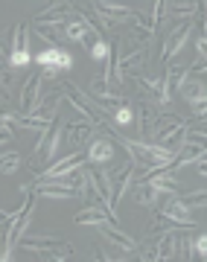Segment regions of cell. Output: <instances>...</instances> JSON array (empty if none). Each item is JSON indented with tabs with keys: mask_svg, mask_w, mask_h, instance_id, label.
Listing matches in <instances>:
<instances>
[{
	"mask_svg": "<svg viewBox=\"0 0 207 262\" xmlns=\"http://www.w3.org/2000/svg\"><path fill=\"white\" fill-rule=\"evenodd\" d=\"M61 134H65V122L58 120V114H56V117L47 122V128L38 131V140H35L32 155H35V158H38V155H44V160L53 163V160H56L58 146H61Z\"/></svg>",
	"mask_w": 207,
	"mask_h": 262,
	"instance_id": "6da1fadb",
	"label": "cell"
},
{
	"mask_svg": "<svg viewBox=\"0 0 207 262\" xmlns=\"http://www.w3.org/2000/svg\"><path fill=\"white\" fill-rule=\"evenodd\" d=\"M35 198H76L79 195V175L73 181L67 178H41L38 184H32Z\"/></svg>",
	"mask_w": 207,
	"mask_h": 262,
	"instance_id": "7a4b0ae2",
	"label": "cell"
},
{
	"mask_svg": "<svg viewBox=\"0 0 207 262\" xmlns=\"http://www.w3.org/2000/svg\"><path fill=\"white\" fill-rule=\"evenodd\" d=\"M160 105L155 102H140L137 105V114H134V122H137V128H140V140H149L155 128H158L160 122Z\"/></svg>",
	"mask_w": 207,
	"mask_h": 262,
	"instance_id": "3957f363",
	"label": "cell"
},
{
	"mask_svg": "<svg viewBox=\"0 0 207 262\" xmlns=\"http://www.w3.org/2000/svg\"><path fill=\"white\" fill-rule=\"evenodd\" d=\"M41 84H44L41 70H32V73L27 76L24 88H20V96H18L20 114H32V108H35V102H38V96H41Z\"/></svg>",
	"mask_w": 207,
	"mask_h": 262,
	"instance_id": "277c9868",
	"label": "cell"
},
{
	"mask_svg": "<svg viewBox=\"0 0 207 262\" xmlns=\"http://www.w3.org/2000/svg\"><path fill=\"white\" fill-rule=\"evenodd\" d=\"M146 58V47H134V50H126V53H117V79H132V73H137Z\"/></svg>",
	"mask_w": 207,
	"mask_h": 262,
	"instance_id": "5b68a950",
	"label": "cell"
},
{
	"mask_svg": "<svg viewBox=\"0 0 207 262\" xmlns=\"http://www.w3.org/2000/svg\"><path fill=\"white\" fill-rule=\"evenodd\" d=\"M190 35H193V24H181L178 29H172L170 32V38L163 41V50H160V61H170L172 56H178L181 50L187 47V41H190Z\"/></svg>",
	"mask_w": 207,
	"mask_h": 262,
	"instance_id": "8992f818",
	"label": "cell"
},
{
	"mask_svg": "<svg viewBox=\"0 0 207 262\" xmlns=\"http://www.w3.org/2000/svg\"><path fill=\"white\" fill-rule=\"evenodd\" d=\"M61 102H65V91H61V88H50V91H44V94L38 96L32 114L41 117V120H53V117L58 114V105Z\"/></svg>",
	"mask_w": 207,
	"mask_h": 262,
	"instance_id": "52a82bcc",
	"label": "cell"
},
{
	"mask_svg": "<svg viewBox=\"0 0 207 262\" xmlns=\"http://www.w3.org/2000/svg\"><path fill=\"white\" fill-rule=\"evenodd\" d=\"M140 259H172V230H163V233H158V239H152L140 251Z\"/></svg>",
	"mask_w": 207,
	"mask_h": 262,
	"instance_id": "ba28073f",
	"label": "cell"
},
{
	"mask_svg": "<svg viewBox=\"0 0 207 262\" xmlns=\"http://www.w3.org/2000/svg\"><path fill=\"white\" fill-rule=\"evenodd\" d=\"M88 96L102 105V111H108L111 105H120L122 102L120 94H111V84H108V79H105V76H96L94 82L88 84Z\"/></svg>",
	"mask_w": 207,
	"mask_h": 262,
	"instance_id": "9c48e42d",
	"label": "cell"
},
{
	"mask_svg": "<svg viewBox=\"0 0 207 262\" xmlns=\"http://www.w3.org/2000/svg\"><path fill=\"white\" fill-rule=\"evenodd\" d=\"M85 160V151H73V155H67L61 160H53L44 172H41V178H67V175H73L79 163Z\"/></svg>",
	"mask_w": 207,
	"mask_h": 262,
	"instance_id": "30bf717a",
	"label": "cell"
},
{
	"mask_svg": "<svg viewBox=\"0 0 207 262\" xmlns=\"http://www.w3.org/2000/svg\"><path fill=\"white\" fill-rule=\"evenodd\" d=\"M32 61H35L38 67L56 64V67H61V73H67V70L73 67V56H70L65 47H47V50H41V53H35V56H32Z\"/></svg>",
	"mask_w": 207,
	"mask_h": 262,
	"instance_id": "8fae6325",
	"label": "cell"
},
{
	"mask_svg": "<svg viewBox=\"0 0 207 262\" xmlns=\"http://www.w3.org/2000/svg\"><path fill=\"white\" fill-rule=\"evenodd\" d=\"M134 181V160L129 158L126 163H122L117 172H111V187H114V207L122 201V195L129 192V187H132Z\"/></svg>",
	"mask_w": 207,
	"mask_h": 262,
	"instance_id": "7c38bea8",
	"label": "cell"
},
{
	"mask_svg": "<svg viewBox=\"0 0 207 262\" xmlns=\"http://www.w3.org/2000/svg\"><path fill=\"white\" fill-rule=\"evenodd\" d=\"M96 230H99V233H102V239H105V242H111L114 248H120V251H126V253L134 251V239L122 233L120 227H117V222H102Z\"/></svg>",
	"mask_w": 207,
	"mask_h": 262,
	"instance_id": "4fadbf2b",
	"label": "cell"
},
{
	"mask_svg": "<svg viewBox=\"0 0 207 262\" xmlns=\"http://www.w3.org/2000/svg\"><path fill=\"white\" fill-rule=\"evenodd\" d=\"M70 12H73V3L70 0H58V3L47 6L44 12H38L32 24H65L70 18Z\"/></svg>",
	"mask_w": 207,
	"mask_h": 262,
	"instance_id": "5bb4252c",
	"label": "cell"
},
{
	"mask_svg": "<svg viewBox=\"0 0 207 262\" xmlns=\"http://www.w3.org/2000/svg\"><path fill=\"white\" fill-rule=\"evenodd\" d=\"M96 125L88 120H76V122H67L65 125V143H70V146H79V143H85L94 137Z\"/></svg>",
	"mask_w": 207,
	"mask_h": 262,
	"instance_id": "9a60e30c",
	"label": "cell"
},
{
	"mask_svg": "<svg viewBox=\"0 0 207 262\" xmlns=\"http://www.w3.org/2000/svg\"><path fill=\"white\" fill-rule=\"evenodd\" d=\"M158 213H163V215H170V219H175V222H181V225H187V227H196V222H193V215H190V207L181 201L178 195H172L167 204L160 207Z\"/></svg>",
	"mask_w": 207,
	"mask_h": 262,
	"instance_id": "2e32d148",
	"label": "cell"
},
{
	"mask_svg": "<svg viewBox=\"0 0 207 262\" xmlns=\"http://www.w3.org/2000/svg\"><path fill=\"white\" fill-rule=\"evenodd\" d=\"M146 181H152V187L158 192H170V195H181L184 192V184L172 175V169H163V172H158V175H152Z\"/></svg>",
	"mask_w": 207,
	"mask_h": 262,
	"instance_id": "e0dca14e",
	"label": "cell"
},
{
	"mask_svg": "<svg viewBox=\"0 0 207 262\" xmlns=\"http://www.w3.org/2000/svg\"><path fill=\"white\" fill-rule=\"evenodd\" d=\"M111 158H114V146H111V140H108V137L94 140L91 146H88V151H85V160H88V163H96V166L108 163Z\"/></svg>",
	"mask_w": 207,
	"mask_h": 262,
	"instance_id": "ac0fdd59",
	"label": "cell"
},
{
	"mask_svg": "<svg viewBox=\"0 0 207 262\" xmlns=\"http://www.w3.org/2000/svg\"><path fill=\"white\" fill-rule=\"evenodd\" d=\"M198 158H204V143H190V140H184L178 146V151H175V166H187V163H196Z\"/></svg>",
	"mask_w": 207,
	"mask_h": 262,
	"instance_id": "d6986e66",
	"label": "cell"
},
{
	"mask_svg": "<svg viewBox=\"0 0 207 262\" xmlns=\"http://www.w3.org/2000/svg\"><path fill=\"white\" fill-rule=\"evenodd\" d=\"M198 12V0H167L163 3V15L172 20L178 18H190V15H196Z\"/></svg>",
	"mask_w": 207,
	"mask_h": 262,
	"instance_id": "ffe728a7",
	"label": "cell"
},
{
	"mask_svg": "<svg viewBox=\"0 0 207 262\" xmlns=\"http://www.w3.org/2000/svg\"><path fill=\"white\" fill-rule=\"evenodd\" d=\"M18 245L24 248V251H50V248H56V245H61V239H56V236H20Z\"/></svg>",
	"mask_w": 207,
	"mask_h": 262,
	"instance_id": "44dd1931",
	"label": "cell"
},
{
	"mask_svg": "<svg viewBox=\"0 0 207 262\" xmlns=\"http://www.w3.org/2000/svg\"><path fill=\"white\" fill-rule=\"evenodd\" d=\"M35 35L50 47H61V41H65L61 24H35Z\"/></svg>",
	"mask_w": 207,
	"mask_h": 262,
	"instance_id": "7402d4cb",
	"label": "cell"
},
{
	"mask_svg": "<svg viewBox=\"0 0 207 262\" xmlns=\"http://www.w3.org/2000/svg\"><path fill=\"white\" fill-rule=\"evenodd\" d=\"M102 222H114L111 215H108V210H102V207H85L82 213H76V225L99 227Z\"/></svg>",
	"mask_w": 207,
	"mask_h": 262,
	"instance_id": "603a6c76",
	"label": "cell"
},
{
	"mask_svg": "<svg viewBox=\"0 0 207 262\" xmlns=\"http://www.w3.org/2000/svg\"><path fill=\"white\" fill-rule=\"evenodd\" d=\"M178 94L184 96L190 105L204 102V79H184V84L178 88Z\"/></svg>",
	"mask_w": 207,
	"mask_h": 262,
	"instance_id": "cb8c5ba5",
	"label": "cell"
},
{
	"mask_svg": "<svg viewBox=\"0 0 207 262\" xmlns=\"http://www.w3.org/2000/svg\"><path fill=\"white\" fill-rule=\"evenodd\" d=\"M158 198H160V192L152 187V181H140V184H137L134 201H137L140 207H155V204H158Z\"/></svg>",
	"mask_w": 207,
	"mask_h": 262,
	"instance_id": "d4e9b609",
	"label": "cell"
},
{
	"mask_svg": "<svg viewBox=\"0 0 207 262\" xmlns=\"http://www.w3.org/2000/svg\"><path fill=\"white\" fill-rule=\"evenodd\" d=\"M29 27L27 24H15L12 27V32H9V44H12V50H29Z\"/></svg>",
	"mask_w": 207,
	"mask_h": 262,
	"instance_id": "484cf974",
	"label": "cell"
},
{
	"mask_svg": "<svg viewBox=\"0 0 207 262\" xmlns=\"http://www.w3.org/2000/svg\"><path fill=\"white\" fill-rule=\"evenodd\" d=\"M24 163V155L20 151H6V155H0V175H15Z\"/></svg>",
	"mask_w": 207,
	"mask_h": 262,
	"instance_id": "4316f807",
	"label": "cell"
},
{
	"mask_svg": "<svg viewBox=\"0 0 207 262\" xmlns=\"http://www.w3.org/2000/svg\"><path fill=\"white\" fill-rule=\"evenodd\" d=\"M88 53H91V58H94V61H105V58L114 56V53H111V44H108L105 38H96L94 44L88 47Z\"/></svg>",
	"mask_w": 207,
	"mask_h": 262,
	"instance_id": "83f0119b",
	"label": "cell"
},
{
	"mask_svg": "<svg viewBox=\"0 0 207 262\" xmlns=\"http://www.w3.org/2000/svg\"><path fill=\"white\" fill-rule=\"evenodd\" d=\"M178 198L190 207V210H198V207H204V204H207V192H204V187L196 189V192H184V195H178Z\"/></svg>",
	"mask_w": 207,
	"mask_h": 262,
	"instance_id": "f1b7e54d",
	"label": "cell"
},
{
	"mask_svg": "<svg viewBox=\"0 0 207 262\" xmlns=\"http://www.w3.org/2000/svg\"><path fill=\"white\" fill-rule=\"evenodd\" d=\"M29 61H32V53H29V50H12L6 64H9L12 70H20V67H27Z\"/></svg>",
	"mask_w": 207,
	"mask_h": 262,
	"instance_id": "f546056e",
	"label": "cell"
},
{
	"mask_svg": "<svg viewBox=\"0 0 207 262\" xmlns=\"http://www.w3.org/2000/svg\"><path fill=\"white\" fill-rule=\"evenodd\" d=\"M137 82V88H140L146 96H158V91H160V79H152V76H137L134 79Z\"/></svg>",
	"mask_w": 207,
	"mask_h": 262,
	"instance_id": "4dcf8cb0",
	"label": "cell"
},
{
	"mask_svg": "<svg viewBox=\"0 0 207 262\" xmlns=\"http://www.w3.org/2000/svg\"><path fill=\"white\" fill-rule=\"evenodd\" d=\"M132 38H137L143 47H149V41H152V35H155V29H149L146 24H132V32H129Z\"/></svg>",
	"mask_w": 207,
	"mask_h": 262,
	"instance_id": "1f68e13d",
	"label": "cell"
},
{
	"mask_svg": "<svg viewBox=\"0 0 207 262\" xmlns=\"http://www.w3.org/2000/svg\"><path fill=\"white\" fill-rule=\"evenodd\" d=\"M114 122H117V125H132V122H134V111L129 108V105L120 102V108L114 111Z\"/></svg>",
	"mask_w": 207,
	"mask_h": 262,
	"instance_id": "d6a6232c",
	"label": "cell"
},
{
	"mask_svg": "<svg viewBox=\"0 0 207 262\" xmlns=\"http://www.w3.org/2000/svg\"><path fill=\"white\" fill-rule=\"evenodd\" d=\"M163 3H167V0H155V9L149 12V27L152 29H158L160 20H163Z\"/></svg>",
	"mask_w": 207,
	"mask_h": 262,
	"instance_id": "836d02e7",
	"label": "cell"
},
{
	"mask_svg": "<svg viewBox=\"0 0 207 262\" xmlns=\"http://www.w3.org/2000/svg\"><path fill=\"white\" fill-rule=\"evenodd\" d=\"M9 84H12V67L0 61V91L9 96Z\"/></svg>",
	"mask_w": 207,
	"mask_h": 262,
	"instance_id": "e575fe53",
	"label": "cell"
},
{
	"mask_svg": "<svg viewBox=\"0 0 207 262\" xmlns=\"http://www.w3.org/2000/svg\"><path fill=\"white\" fill-rule=\"evenodd\" d=\"M193 256H201V259L207 256V236L204 233H198L193 239Z\"/></svg>",
	"mask_w": 207,
	"mask_h": 262,
	"instance_id": "d590c367",
	"label": "cell"
},
{
	"mask_svg": "<svg viewBox=\"0 0 207 262\" xmlns=\"http://www.w3.org/2000/svg\"><path fill=\"white\" fill-rule=\"evenodd\" d=\"M204 47H207V32H204V20H201V29H198V35H196V53L198 56H204Z\"/></svg>",
	"mask_w": 207,
	"mask_h": 262,
	"instance_id": "8d00e7d4",
	"label": "cell"
},
{
	"mask_svg": "<svg viewBox=\"0 0 207 262\" xmlns=\"http://www.w3.org/2000/svg\"><path fill=\"white\" fill-rule=\"evenodd\" d=\"M58 76H61V67H56V64L41 67V79H58Z\"/></svg>",
	"mask_w": 207,
	"mask_h": 262,
	"instance_id": "74e56055",
	"label": "cell"
},
{
	"mask_svg": "<svg viewBox=\"0 0 207 262\" xmlns=\"http://www.w3.org/2000/svg\"><path fill=\"white\" fill-rule=\"evenodd\" d=\"M204 114H207V99L193 105V117H196V120H204Z\"/></svg>",
	"mask_w": 207,
	"mask_h": 262,
	"instance_id": "f35d334b",
	"label": "cell"
},
{
	"mask_svg": "<svg viewBox=\"0 0 207 262\" xmlns=\"http://www.w3.org/2000/svg\"><path fill=\"white\" fill-rule=\"evenodd\" d=\"M9 140H12V125L3 122V125H0V146H3V143H9Z\"/></svg>",
	"mask_w": 207,
	"mask_h": 262,
	"instance_id": "ab89813d",
	"label": "cell"
},
{
	"mask_svg": "<svg viewBox=\"0 0 207 262\" xmlns=\"http://www.w3.org/2000/svg\"><path fill=\"white\" fill-rule=\"evenodd\" d=\"M196 172L201 175V181H204V175H207V166H204V158H198L196 160Z\"/></svg>",
	"mask_w": 207,
	"mask_h": 262,
	"instance_id": "60d3db41",
	"label": "cell"
},
{
	"mask_svg": "<svg viewBox=\"0 0 207 262\" xmlns=\"http://www.w3.org/2000/svg\"><path fill=\"white\" fill-rule=\"evenodd\" d=\"M0 99H9V96H6V94H3V91H0Z\"/></svg>",
	"mask_w": 207,
	"mask_h": 262,
	"instance_id": "b9f144b4",
	"label": "cell"
},
{
	"mask_svg": "<svg viewBox=\"0 0 207 262\" xmlns=\"http://www.w3.org/2000/svg\"><path fill=\"white\" fill-rule=\"evenodd\" d=\"M53 3H58V0H47V6H53Z\"/></svg>",
	"mask_w": 207,
	"mask_h": 262,
	"instance_id": "7bdbcfd3",
	"label": "cell"
},
{
	"mask_svg": "<svg viewBox=\"0 0 207 262\" xmlns=\"http://www.w3.org/2000/svg\"><path fill=\"white\" fill-rule=\"evenodd\" d=\"M0 58H3V44H0Z\"/></svg>",
	"mask_w": 207,
	"mask_h": 262,
	"instance_id": "ee69618b",
	"label": "cell"
}]
</instances>
